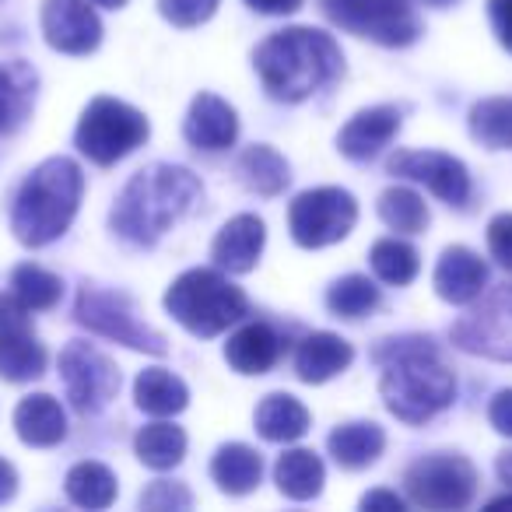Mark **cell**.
Listing matches in <instances>:
<instances>
[{"instance_id": "obj_1", "label": "cell", "mask_w": 512, "mask_h": 512, "mask_svg": "<svg viewBox=\"0 0 512 512\" xmlns=\"http://www.w3.org/2000/svg\"><path fill=\"white\" fill-rule=\"evenodd\" d=\"M372 362L383 369L379 393L386 407L407 425H421L453 404L456 376L432 337H386L372 348Z\"/></svg>"}, {"instance_id": "obj_2", "label": "cell", "mask_w": 512, "mask_h": 512, "mask_svg": "<svg viewBox=\"0 0 512 512\" xmlns=\"http://www.w3.org/2000/svg\"><path fill=\"white\" fill-rule=\"evenodd\" d=\"M200 200V179L183 165H148L134 172L109 211V225L130 246H155Z\"/></svg>"}, {"instance_id": "obj_3", "label": "cell", "mask_w": 512, "mask_h": 512, "mask_svg": "<svg viewBox=\"0 0 512 512\" xmlns=\"http://www.w3.org/2000/svg\"><path fill=\"white\" fill-rule=\"evenodd\" d=\"M256 74L278 102H306L330 81L341 78L344 71V53L334 43V36L320 29H295L274 32L260 50L253 53Z\"/></svg>"}, {"instance_id": "obj_4", "label": "cell", "mask_w": 512, "mask_h": 512, "mask_svg": "<svg viewBox=\"0 0 512 512\" xmlns=\"http://www.w3.org/2000/svg\"><path fill=\"white\" fill-rule=\"evenodd\" d=\"M81 193H85L81 165L71 158H46L43 165L29 172V179L15 197V211H11L15 239L32 249L50 246L71 228Z\"/></svg>"}, {"instance_id": "obj_5", "label": "cell", "mask_w": 512, "mask_h": 512, "mask_svg": "<svg viewBox=\"0 0 512 512\" xmlns=\"http://www.w3.org/2000/svg\"><path fill=\"white\" fill-rule=\"evenodd\" d=\"M165 309L193 337H218L249 313V299L221 271H186L165 292Z\"/></svg>"}, {"instance_id": "obj_6", "label": "cell", "mask_w": 512, "mask_h": 512, "mask_svg": "<svg viewBox=\"0 0 512 512\" xmlns=\"http://www.w3.org/2000/svg\"><path fill=\"white\" fill-rule=\"evenodd\" d=\"M148 134H151L148 116L141 109L127 106L120 99H109V95H99L81 113V123L74 130V144H78V151L88 162L116 165L130 151L141 148L148 141Z\"/></svg>"}, {"instance_id": "obj_7", "label": "cell", "mask_w": 512, "mask_h": 512, "mask_svg": "<svg viewBox=\"0 0 512 512\" xmlns=\"http://www.w3.org/2000/svg\"><path fill=\"white\" fill-rule=\"evenodd\" d=\"M74 320L92 330V334L109 337V341L123 344V348L144 351V355L162 358L165 351H169V341L134 313V302H130L127 295L106 292V288H99V285H85L78 292Z\"/></svg>"}, {"instance_id": "obj_8", "label": "cell", "mask_w": 512, "mask_h": 512, "mask_svg": "<svg viewBox=\"0 0 512 512\" xmlns=\"http://www.w3.org/2000/svg\"><path fill=\"white\" fill-rule=\"evenodd\" d=\"M358 221V200L341 186H316L292 200L288 228L302 249H323L348 239Z\"/></svg>"}, {"instance_id": "obj_9", "label": "cell", "mask_w": 512, "mask_h": 512, "mask_svg": "<svg viewBox=\"0 0 512 512\" xmlns=\"http://www.w3.org/2000/svg\"><path fill=\"white\" fill-rule=\"evenodd\" d=\"M320 4L337 29L379 46H411L421 36L411 0H320Z\"/></svg>"}, {"instance_id": "obj_10", "label": "cell", "mask_w": 512, "mask_h": 512, "mask_svg": "<svg viewBox=\"0 0 512 512\" xmlns=\"http://www.w3.org/2000/svg\"><path fill=\"white\" fill-rule=\"evenodd\" d=\"M404 488L421 509H467L477 495V470L460 453H432L407 467Z\"/></svg>"}, {"instance_id": "obj_11", "label": "cell", "mask_w": 512, "mask_h": 512, "mask_svg": "<svg viewBox=\"0 0 512 512\" xmlns=\"http://www.w3.org/2000/svg\"><path fill=\"white\" fill-rule=\"evenodd\" d=\"M453 344L467 355L512 362V288L498 285L470 302V313L449 330Z\"/></svg>"}, {"instance_id": "obj_12", "label": "cell", "mask_w": 512, "mask_h": 512, "mask_svg": "<svg viewBox=\"0 0 512 512\" xmlns=\"http://www.w3.org/2000/svg\"><path fill=\"white\" fill-rule=\"evenodd\" d=\"M60 383H64L74 411L99 414L120 393V369L99 348L85 341H71L60 351Z\"/></svg>"}, {"instance_id": "obj_13", "label": "cell", "mask_w": 512, "mask_h": 512, "mask_svg": "<svg viewBox=\"0 0 512 512\" xmlns=\"http://www.w3.org/2000/svg\"><path fill=\"white\" fill-rule=\"evenodd\" d=\"M386 169L400 179L421 183L432 190L439 200L453 207H463L470 200V172L460 158L446 155V151H397L386 162Z\"/></svg>"}, {"instance_id": "obj_14", "label": "cell", "mask_w": 512, "mask_h": 512, "mask_svg": "<svg viewBox=\"0 0 512 512\" xmlns=\"http://www.w3.org/2000/svg\"><path fill=\"white\" fill-rule=\"evenodd\" d=\"M43 36L53 50L85 57L102 43V22L88 0H43Z\"/></svg>"}, {"instance_id": "obj_15", "label": "cell", "mask_w": 512, "mask_h": 512, "mask_svg": "<svg viewBox=\"0 0 512 512\" xmlns=\"http://www.w3.org/2000/svg\"><path fill=\"white\" fill-rule=\"evenodd\" d=\"M267 228L256 214H235L232 221H225L211 246V260L218 264V271L228 274H249L260 264L264 253Z\"/></svg>"}, {"instance_id": "obj_16", "label": "cell", "mask_w": 512, "mask_h": 512, "mask_svg": "<svg viewBox=\"0 0 512 512\" xmlns=\"http://www.w3.org/2000/svg\"><path fill=\"white\" fill-rule=\"evenodd\" d=\"M183 134L200 151H228L235 144V137H239V116L214 92H200L190 102Z\"/></svg>"}, {"instance_id": "obj_17", "label": "cell", "mask_w": 512, "mask_h": 512, "mask_svg": "<svg viewBox=\"0 0 512 512\" xmlns=\"http://www.w3.org/2000/svg\"><path fill=\"white\" fill-rule=\"evenodd\" d=\"M488 285V267L467 246H449L435 264V292L442 302L453 306H470Z\"/></svg>"}, {"instance_id": "obj_18", "label": "cell", "mask_w": 512, "mask_h": 512, "mask_svg": "<svg viewBox=\"0 0 512 512\" xmlns=\"http://www.w3.org/2000/svg\"><path fill=\"white\" fill-rule=\"evenodd\" d=\"M400 130V113L393 106H372V109H362L348 120V127L341 130L337 137V148H341L344 158L351 162H369L376 158L386 144L397 137Z\"/></svg>"}, {"instance_id": "obj_19", "label": "cell", "mask_w": 512, "mask_h": 512, "mask_svg": "<svg viewBox=\"0 0 512 512\" xmlns=\"http://www.w3.org/2000/svg\"><path fill=\"white\" fill-rule=\"evenodd\" d=\"M281 358V337L271 323H246L239 327L225 344V362L239 376H264L278 365Z\"/></svg>"}, {"instance_id": "obj_20", "label": "cell", "mask_w": 512, "mask_h": 512, "mask_svg": "<svg viewBox=\"0 0 512 512\" xmlns=\"http://www.w3.org/2000/svg\"><path fill=\"white\" fill-rule=\"evenodd\" d=\"M355 362V348L337 334H309L295 351V372L302 383H327V379L341 376L348 365Z\"/></svg>"}, {"instance_id": "obj_21", "label": "cell", "mask_w": 512, "mask_h": 512, "mask_svg": "<svg viewBox=\"0 0 512 512\" xmlns=\"http://www.w3.org/2000/svg\"><path fill=\"white\" fill-rule=\"evenodd\" d=\"M15 428L18 439L25 446L50 449L57 442H64L67 435V414L60 407V400H53L50 393H32L15 407Z\"/></svg>"}, {"instance_id": "obj_22", "label": "cell", "mask_w": 512, "mask_h": 512, "mask_svg": "<svg viewBox=\"0 0 512 512\" xmlns=\"http://www.w3.org/2000/svg\"><path fill=\"white\" fill-rule=\"evenodd\" d=\"M327 449L344 470H365L383 456L386 432L376 421H348V425H337L330 432Z\"/></svg>"}, {"instance_id": "obj_23", "label": "cell", "mask_w": 512, "mask_h": 512, "mask_svg": "<svg viewBox=\"0 0 512 512\" xmlns=\"http://www.w3.org/2000/svg\"><path fill=\"white\" fill-rule=\"evenodd\" d=\"M211 477L225 495H249L264 477V460L256 449L242 446V442H228L214 453Z\"/></svg>"}, {"instance_id": "obj_24", "label": "cell", "mask_w": 512, "mask_h": 512, "mask_svg": "<svg viewBox=\"0 0 512 512\" xmlns=\"http://www.w3.org/2000/svg\"><path fill=\"white\" fill-rule=\"evenodd\" d=\"M256 432L267 442H295L309 432V411L292 393H271L256 407Z\"/></svg>"}, {"instance_id": "obj_25", "label": "cell", "mask_w": 512, "mask_h": 512, "mask_svg": "<svg viewBox=\"0 0 512 512\" xmlns=\"http://www.w3.org/2000/svg\"><path fill=\"white\" fill-rule=\"evenodd\" d=\"M134 400L151 418H172V414L186 411L190 390H186L183 379L172 376L169 369H144L134 383Z\"/></svg>"}, {"instance_id": "obj_26", "label": "cell", "mask_w": 512, "mask_h": 512, "mask_svg": "<svg viewBox=\"0 0 512 512\" xmlns=\"http://www.w3.org/2000/svg\"><path fill=\"white\" fill-rule=\"evenodd\" d=\"M274 481H278L281 495L295 498V502H309L323 491L327 470H323V460L313 449H288V453L278 456Z\"/></svg>"}, {"instance_id": "obj_27", "label": "cell", "mask_w": 512, "mask_h": 512, "mask_svg": "<svg viewBox=\"0 0 512 512\" xmlns=\"http://www.w3.org/2000/svg\"><path fill=\"white\" fill-rule=\"evenodd\" d=\"M239 176H242V183L253 193H260V197H278L288 186V179H292V169H288V162L271 144H253V148L242 151Z\"/></svg>"}, {"instance_id": "obj_28", "label": "cell", "mask_w": 512, "mask_h": 512, "mask_svg": "<svg viewBox=\"0 0 512 512\" xmlns=\"http://www.w3.org/2000/svg\"><path fill=\"white\" fill-rule=\"evenodd\" d=\"M134 453L144 467L151 470H172L186 456V432L172 421H155L144 425L134 439Z\"/></svg>"}, {"instance_id": "obj_29", "label": "cell", "mask_w": 512, "mask_h": 512, "mask_svg": "<svg viewBox=\"0 0 512 512\" xmlns=\"http://www.w3.org/2000/svg\"><path fill=\"white\" fill-rule=\"evenodd\" d=\"M46 372V348L32 330L0 337V379L8 383H32Z\"/></svg>"}, {"instance_id": "obj_30", "label": "cell", "mask_w": 512, "mask_h": 512, "mask_svg": "<svg viewBox=\"0 0 512 512\" xmlns=\"http://www.w3.org/2000/svg\"><path fill=\"white\" fill-rule=\"evenodd\" d=\"M67 498L81 509H109L116 502V477L106 463L85 460L78 467H71L64 481Z\"/></svg>"}, {"instance_id": "obj_31", "label": "cell", "mask_w": 512, "mask_h": 512, "mask_svg": "<svg viewBox=\"0 0 512 512\" xmlns=\"http://www.w3.org/2000/svg\"><path fill=\"white\" fill-rule=\"evenodd\" d=\"M372 260V271H376L379 281H386V285H411L414 278H418L421 271V256L418 249L411 246V242L404 239H379L376 246H372L369 253Z\"/></svg>"}, {"instance_id": "obj_32", "label": "cell", "mask_w": 512, "mask_h": 512, "mask_svg": "<svg viewBox=\"0 0 512 512\" xmlns=\"http://www.w3.org/2000/svg\"><path fill=\"white\" fill-rule=\"evenodd\" d=\"M470 134L491 151L512 148V99H481L470 109Z\"/></svg>"}, {"instance_id": "obj_33", "label": "cell", "mask_w": 512, "mask_h": 512, "mask_svg": "<svg viewBox=\"0 0 512 512\" xmlns=\"http://www.w3.org/2000/svg\"><path fill=\"white\" fill-rule=\"evenodd\" d=\"M379 218L393 228V232L418 235L428 225V207L411 186H390L379 193Z\"/></svg>"}, {"instance_id": "obj_34", "label": "cell", "mask_w": 512, "mask_h": 512, "mask_svg": "<svg viewBox=\"0 0 512 512\" xmlns=\"http://www.w3.org/2000/svg\"><path fill=\"white\" fill-rule=\"evenodd\" d=\"M379 306V288L365 274H348L334 281L327 292V309L341 320H362Z\"/></svg>"}, {"instance_id": "obj_35", "label": "cell", "mask_w": 512, "mask_h": 512, "mask_svg": "<svg viewBox=\"0 0 512 512\" xmlns=\"http://www.w3.org/2000/svg\"><path fill=\"white\" fill-rule=\"evenodd\" d=\"M11 288H15V295L29 309H53L60 302V295H64V281H60L57 274L46 271V267H36V264L15 267Z\"/></svg>"}, {"instance_id": "obj_36", "label": "cell", "mask_w": 512, "mask_h": 512, "mask_svg": "<svg viewBox=\"0 0 512 512\" xmlns=\"http://www.w3.org/2000/svg\"><path fill=\"white\" fill-rule=\"evenodd\" d=\"M32 102V78L18 67L8 71L0 67V134H11L25 120Z\"/></svg>"}, {"instance_id": "obj_37", "label": "cell", "mask_w": 512, "mask_h": 512, "mask_svg": "<svg viewBox=\"0 0 512 512\" xmlns=\"http://www.w3.org/2000/svg\"><path fill=\"white\" fill-rule=\"evenodd\" d=\"M218 4L221 0H158V11L176 29H197L218 11Z\"/></svg>"}, {"instance_id": "obj_38", "label": "cell", "mask_w": 512, "mask_h": 512, "mask_svg": "<svg viewBox=\"0 0 512 512\" xmlns=\"http://www.w3.org/2000/svg\"><path fill=\"white\" fill-rule=\"evenodd\" d=\"M141 505H144V509H190L193 495L176 481H155L141 495Z\"/></svg>"}, {"instance_id": "obj_39", "label": "cell", "mask_w": 512, "mask_h": 512, "mask_svg": "<svg viewBox=\"0 0 512 512\" xmlns=\"http://www.w3.org/2000/svg\"><path fill=\"white\" fill-rule=\"evenodd\" d=\"M488 249L505 271H512V214H495L488 221Z\"/></svg>"}, {"instance_id": "obj_40", "label": "cell", "mask_w": 512, "mask_h": 512, "mask_svg": "<svg viewBox=\"0 0 512 512\" xmlns=\"http://www.w3.org/2000/svg\"><path fill=\"white\" fill-rule=\"evenodd\" d=\"M29 313H32V309L25 306L18 295H0V337L25 334V330H32Z\"/></svg>"}, {"instance_id": "obj_41", "label": "cell", "mask_w": 512, "mask_h": 512, "mask_svg": "<svg viewBox=\"0 0 512 512\" xmlns=\"http://www.w3.org/2000/svg\"><path fill=\"white\" fill-rule=\"evenodd\" d=\"M488 421L495 432L509 435L512 439V390H498L488 404Z\"/></svg>"}, {"instance_id": "obj_42", "label": "cell", "mask_w": 512, "mask_h": 512, "mask_svg": "<svg viewBox=\"0 0 512 512\" xmlns=\"http://www.w3.org/2000/svg\"><path fill=\"white\" fill-rule=\"evenodd\" d=\"M488 15L495 25V36L512 53V0H488Z\"/></svg>"}, {"instance_id": "obj_43", "label": "cell", "mask_w": 512, "mask_h": 512, "mask_svg": "<svg viewBox=\"0 0 512 512\" xmlns=\"http://www.w3.org/2000/svg\"><path fill=\"white\" fill-rule=\"evenodd\" d=\"M404 498L397 495V491H386V488H379V491H369V495L362 498V509H369V512H376V509H390V512H404Z\"/></svg>"}, {"instance_id": "obj_44", "label": "cell", "mask_w": 512, "mask_h": 512, "mask_svg": "<svg viewBox=\"0 0 512 512\" xmlns=\"http://www.w3.org/2000/svg\"><path fill=\"white\" fill-rule=\"evenodd\" d=\"M246 4L253 11H260V15H292L306 0H246Z\"/></svg>"}, {"instance_id": "obj_45", "label": "cell", "mask_w": 512, "mask_h": 512, "mask_svg": "<svg viewBox=\"0 0 512 512\" xmlns=\"http://www.w3.org/2000/svg\"><path fill=\"white\" fill-rule=\"evenodd\" d=\"M15 491H18V470L11 467L4 456H0V505L11 502V498H15Z\"/></svg>"}, {"instance_id": "obj_46", "label": "cell", "mask_w": 512, "mask_h": 512, "mask_svg": "<svg viewBox=\"0 0 512 512\" xmlns=\"http://www.w3.org/2000/svg\"><path fill=\"white\" fill-rule=\"evenodd\" d=\"M495 470H498V477H502V484H509L512 488V449H505V453L498 456Z\"/></svg>"}, {"instance_id": "obj_47", "label": "cell", "mask_w": 512, "mask_h": 512, "mask_svg": "<svg viewBox=\"0 0 512 512\" xmlns=\"http://www.w3.org/2000/svg\"><path fill=\"white\" fill-rule=\"evenodd\" d=\"M88 4H99V8H113V11H120L127 0H88Z\"/></svg>"}, {"instance_id": "obj_48", "label": "cell", "mask_w": 512, "mask_h": 512, "mask_svg": "<svg viewBox=\"0 0 512 512\" xmlns=\"http://www.w3.org/2000/svg\"><path fill=\"white\" fill-rule=\"evenodd\" d=\"M502 505H509V509H512V491H509V495H498V498H491V509H502Z\"/></svg>"}, {"instance_id": "obj_49", "label": "cell", "mask_w": 512, "mask_h": 512, "mask_svg": "<svg viewBox=\"0 0 512 512\" xmlns=\"http://www.w3.org/2000/svg\"><path fill=\"white\" fill-rule=\"evenodd\" d=\"M425 4H432V8H442V4H453V0H425Z\"/></svg>"}]
</instances>
